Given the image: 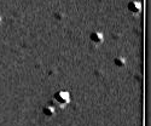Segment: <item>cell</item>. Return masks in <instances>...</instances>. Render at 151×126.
Here are the masks:
<instances>
[{
	"mask_svg": "<svg viewBox=\"0 0 151 126\" xmlns=\"http://www.w3.org/2000/svg\"><path fill=\"white\" fill-rule=\"evenodd\" d=\"M53 99L60 108H64L70 103V95L68 91H58L55 93Z\"/></svg>",
	"mask_w": 151,
	"mask_h": 126,
	"instance_id": "6da1fadb",
	"label": "cell"
},
{
	"mask_svg": "<svg viewBox=\"0 0 151 126\" xmlns=\"http://www.w3.org/2000/svg\"><path fill=\"white\" fill-rule=\"evenodd\" d=\"M90 39H91V41H92L93 44H96V45H100V44L104 41V35L100 33V32L96 30V32H92V33H91Z\"/></svg>",
	"mask_w": 151,
	"mask_h": 126,
	"instance_id": "7a4b0ae2",
	"label": "cell"
},
{
	"mask_svg": "<svg viewBox=\"0 0 151 126\" xmlns=\"http://www.w3.org/2000/svg\"><path fill=\"white\" fill-rule=\"evenodd\" d=\"M127 7H128V11L132 12L133 15H138L142 11V4L139 1H129Z\"/></svg>",
	"mask_w": 151,
	"mask_h": 126,
	"instance_id": "3957f363",
	"label": "cell"
},
{
	"mask_svg": "<svg viewBox=\"0 0 151 126\" xmlns=\"http://www.w3.org/2000/svg\"><path fill=\"white\" fill-rule=\"evenodd\" d=\"M42 113L44 115L47 117V118H52L55 114H56V109H55V106L52 104H47L42 108Z\"/></svg>",
	"mask_w": 151,
	"mask_h": 126,
	"instance_id": "277c9868",
	"label": "cell"
},
{
	"mask_svg": "<svg viewBox=\"0 0 151 126\" xmlns=\"http://www.w3.org/2000/svg\"><path fill=\"white\" fill-rule=\"evenodd\" d=\"M114 64H115V67H117V68H123V67L126 66V58L122 57V56L116 57V58L114 59Z\"/></svg>",
	"mask_w": 151,
	"mask_h": 126,
	"instance_id": "5b68a950",
	"label": "cell"
},
{
	"mask_svg": "<svg viewBox=\"0 0 151 126\" xmlns=\"http://www.w3.org/2000/svg\"><path fill=\"white\" fill-rule=\"evenodd\" d=\"M55 17H56V20L62 21V20H64V14H63V12H56Z\"/></svg>",
	"mask_w": 151,
	"mask_h": 126,
	"instance_id": "8992f818",
	"label": "cell"
},
{
	"mask_svg": "<svg viewBox=\"0 0 151 126\" xmlns=\"http://www.w3.org/2000/svg\"><path fill=\"white\" fill-rule=\"evenodd\" d=\"M1 22H3V21H1V17H0V23H1Z\"/></svg>",
	"mask_w": 151,
	"mask_h": 126,
	"instance_id": "52a82bcc",
	"label": "cell"
}]
</instances>
